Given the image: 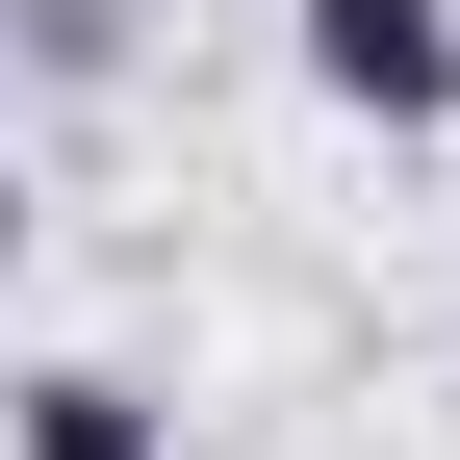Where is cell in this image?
Here are the masks:
<instances>
[{
    "label": "cell",
    "mask_w": 460,
    "mask_h": 460,
    "mask_svg": "<svg viewBox=\"0 0 460 460\" xmlns=\"http://www.w3.org/2000/svg\"><path fill=\"white\" fill-rule=\"evenodd\" d=\"M332 128H460V0H281Z\"/></svg>",
    "instance_id": "6da1fadb"
},
{
    "label": "cell",
    "mask_w": 460,
    "mask_h": 460,
    "mask_svg": "<svg viewBox=\"0 0 460 460\" xmlns=\"http://www.w3.org/2000/svg\"><path fill=\"white\" fill-rule=\"evenodd\" d=\"M0 460H180V410H154V384H102V358H77V384H26V435H0Z\"/></svg>",
    "instance_id": "7a4b0ae2"
},
{
    "label": "cell",
    "mask_w": 460,
    "mask_h": 460,
    "mask_svg": "<svg viewBox=\"0 0 460 460\" xmlns=\"http://www.w3.org/2000/svg\"><path fill=\"white\" fill-rule=\"evenodd\" d=\"M0 256H26V154H0Z\"/></svg>",
    "instance_id": "3957f363"
}]
</instances>
